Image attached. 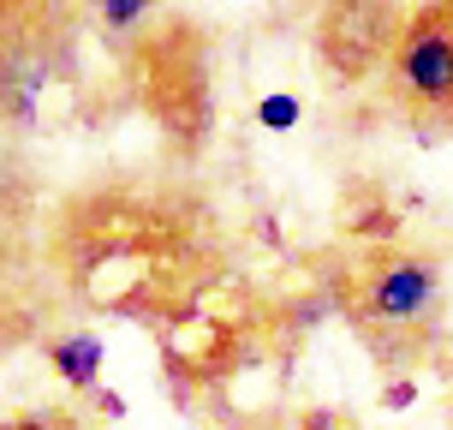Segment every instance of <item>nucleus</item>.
<instances>
[{"mask_svg":"<svg viewBox=\"0 0 453 430\" xmlns=\"http://www.w3.org/2000/svg\"><path fill=\"white\" fill-rule=\"evenodd\" d=\"M328 287H334L346 323L358 329L364 347L382 364H418L441 340L448 281H441V263L430 251H411V246L364 251Z\"/></svg>","mask_w":453,"mask_h":430,"instance_id":"1","label":"nucleus"},{"mask_svg":"<svg viewBox=\"0 0 453 430\" xmlns=\"http://www.w3.org/2000/svg\"><path fill=\"white\" fill-rule=\"evenodd\" d=\"M388 96L418 126H453V0L411 6L382 66Z\"/></svg>","mask_w":453,"mask_h":430,"instance_id":"2","label":"nucleus"},{"mask_svg":"<svg viewBox=\"0 0 453 430\" xmlns=\"http://www.w3.org/2000/svg\"><path fill=\"white\" fill-rule=\"evenodd\" d=\"M400 24H406L400 6H334V12L322 19V60H328L346 84H358L370 66H388Z\"/></svg>","mask_w":453,"mask_h":430,"instance_id":"3","label":"nucleus"},{"mask_svg":"<svg viewBox=\"0 0 453 430\" xmlns=\"http://www.w3.org/2000/svg\"><path fill=\"white\" fill-rule=\"evenodd\" d=\"M48 359H54V371H60L72 388H84V395L102 388V335H96V329L60 335L54 347H48Z\"/></svg>","mask_w":453,"mask_h":430,"instance_id":"4","label":"nucleus"},{"mask_svg":"<svg viewBox=\"0 0 453 430\" xmlns=\"http://www.w3.org/2000/svg\"><path fill=\"white\" fill-rule=\"evenodd\" d=\"M257 120H263L269 132H293L298 120H304V102H298V96H263V102H257Z\"/></svg>","mask_w":453,"mask_h":430,"instance_id":"5","label":"nucleus"},{"mask_svg":"<svg viewBox=\"0 0 453 430\" xmlns=\"http://www.w3.org/2000/svg\"><path fill=\"white\" fill-rule=\"evenodd\" d=\"M137 19H150L143 0H108V6H102V24H113V30H126V24H137Z\"/></svg>","mask_w":453,"mask_h":430,"instance_id":"6","label":"nucleus"},{"mask_svg":"<svg viewBox=\"0 0 453 430\" xmlns=\"http://www.w3.org/2000/svg\"><path fill=\"white\" fill-rule=\"evenodd\" d=\"M411 401H418V383H411V377H394V383H388V395H382V407H411Z\"/></svg>","mask_w":453,"mask_h":430,"instance_id":"7","label":"nucleus"},{"mask_svg":"<svg viewBox=\"0 0 453 430\" xmlns=\"http://www.w3.org/2000/svg\"><path fill=\"white\" fill-rule=\"evenodd\" d=\"M90 401H96V407H102V412H108V418H126V401H119L113 388H96Z\"/></svg>","mask_w":453,"mask_h":430,"instance_id":"8","label":"nucleus"},{"mask_svg":"<svg viewBox=\"0 0 453 430\" xmlns=\"http://www.w3.org/2000/svg\"><path fill=\"white\" fill-rule=\"evenodd\" d=\"M0 430H48L42 412H19V418H0Z\"/></svg>","mask_w":453,"mask_h":430,"instance_id":"9","label":"nucleus"},{"mask_svg":"<svg viewBox=\"0 0 453 430\" xmlns=\"http://www.w3.org/2000/svg\"><path fill=\"white\" fill-rule=\"evenodd\" d=\"M346 430H358V425H346Z\"/></svg>","mask_w":453,"mask_h":430,"instance_id":"10","label":"nucleus"},{"mask_svg":"<svg viewBox=\"0 0 453 430\" xmlns=\"http://www.w3.org/2000/svg\"><path fill=\"white\" fill-rule=\"evenodd\" d=\"M448 132H453V126H448Z\"/></svg>","mask_w":453,"mask_h":430,"instance_id":"11","label":"nucleus"}]
</instances>
